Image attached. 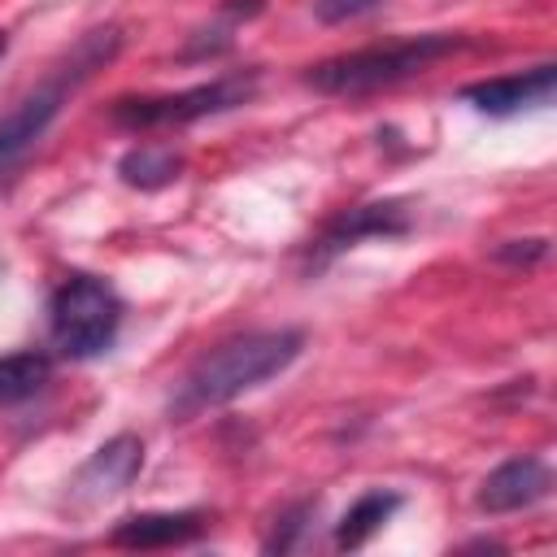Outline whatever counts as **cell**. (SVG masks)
<instances>
[{
  "mask_svg": "<svg viewBox=\"0 0 557 557\" xmlns=\"http://www.w3.org/2000/svg\"><path fill=\"white\" fill-rule=\"evenodd\" d=\"M4 52H9V35L0 30V57H4Z\"/></svg>",
  "mask_w": 557,
  "mask_h": 557,
  "instance_id": "obj_19",
  "label": "cell"
},
{
  "mask_svg": "<svg viewBox=\"0 0 557 557\" xmlns=\"http://www.w3.org/2000/svg\"><path fill=\"white\" fill-rule=\"evenodd\" d=\"M231 26H205V30H196L187 44H183V52H178V61H205V57H222V52H231Z\"/></svg>",
  "mask_w": 557,
  "mask_h": 557,
  "instance_id": "obj_16",
  "label": "cell"
},
{
  "mask_svg": "<svg viewBox=\"0 0 557 557\" xmlns=\"http://www.w3.org/2000/svg\"><path fill=\"white\" fill-rule=\"evenodd\" d=\"M261 9H265V0H222V13H226L231 22H239V17L248 22V17H257Z\"/></svg>",
  "mask_w": 557,
  "mask_h": 557,
  "instance_id": "obj_18",
  "label": "cell"
},
{
  "mask_svg": "<svg viewBox=\"0 0 557 557\" xmlns=\"http://www.w3.org/2000/svg\"><path fill=\"white\" fill-rule=\"evenodd\" d=\"M126 305L117 287L100 274H70L48 300V335L57 357L91 361L117 344Z\"/></svg>",
  "mask_w": 557,
  "mask_h": 557,
  "instance_id": "obj_4",
  "label": "cell"
},
{
  "mask_svg": "<svg viewBox=\"0 0 557 557\" xmlns=\"http://www.w3.org/2000/svg\"><path fill=\"white\" fill-rule=\"evenodd\" d=\"M400 505H405V496L392 492V487H370V492H361V496L344 509V518L335 522V548H339V553L361 548L383 522H392V513H396Z\"/></svg>",
  "mask_w": 557,
  "mask_h": 557,
  "instance_id": "obj_11",
  "label": "cell"
},
{
  "mask_svg": "<svg viewBox=\"0 0 557 557\" xmlns=\"http://www.w3.org/2000/svg\"><path fill=\"white\" fill-rule=\"evenodd\" d=\"M553 87H557V65L544 61V65L522 70V74H500V78L466 83V87H461V100L474 104V109L487 113V117H509V113H518V109L548 104V100H553Z\"/></svg>",
  "mask_w": 557,
  "mask_h": 557,
  "instance_id": "obj_9",
  "label": "cell"
},
{
  "mask_svg": "<svg viewBox=\"0 0 557 557\" xmlns=\"http://www.w3.org/2000/svg\"><path fill=\"white\" fill-rule=\"evenodd\" d=\"M553 492V470L544 457L535 453H522V457H509L500 461L474 492V505L483 513H518V509H531L540 505L544 496Z\"/></svg>",
  "mask_w": 557,
  "mask_h": 557,
  "instance_id": "obj_8",
  "label": "cell"
},
{
  "mask_svg": "<svg viewBox=\"0 0 557 557\" xmlns=\"http://www.w3.org/2000/svg\"><path fill=\"white\" fill-rule=\"evenodd\" d=\"M413 231V209L400 196L387 200H366L352 209H339L331 222H322V231L305 244V270L318 274L326 270L344 248L361 244V239H400Z\"/></svg>",
  "mask_w": 557,
  "mask_h": 557,
  "instance_id": "obj_6",
  "label": "cell"
},
{
  "mask_svg": "<svg viewBox=\"0 0 557 557\" xmlns=\"http://www.w3.org/2000/svg\"><path fill=\"white\" fill-rule=\"evenodd\" d=\"M209 518L200 509H152V513H126L113 522L109 544L113 548H178L200 540Z\"/></svg>",
  "mask_w": 557,
  "mask_h": 557,
  "instance_id": "obj_10",
  "label": "cell"
},
{
  "mask_svg": "<svg viewBox=\"0 0 557 557\" xmlns=\"http://www.w3.org/2000/svg\"><path fill=\"white\" fill-rule=\"evenodd\" d=\"M383 0H313V17L326 22V26H339V22H352L361 13H374Z\"/></svg>",
  "mask_w": 557,
  "mask_h": 557,
  "instance_id": "obj_17",
  "label": "cell"
},
{
  "mask_svg": "<svg viewBox=\"0 0 557 557\" xmlns=\"http://www.w3.org/2000/svg\"><path fill=\"white\" fill-rule=\"evenodd\" d=\"M52 379V357L48 352H9L0 357V405H17L26 396H35L44 383Z\"/></svg>",
  "mask_w": 557,
  "mask_h": 557,
  "instance_id": "obj_13",
  "label": "cell"
},
{
  "mask_svg": "<svg viewBox=\"0 0 557 557\" xmlns=\"http://www.w3.org/2000/svg\"><path fill=\"white\" fill-rule=\"evenodd\" d=\"M261 87V70H231L218 74L209 83L183 87V91H165V96H117L109 104V122L122 131H161V126H191L200 117H218L231 113L239 104H248Z\"/></svg>",
  "mask_w": 557,
  "mask_h": 557,
  "instance_id": "obj_5",
  "label": "cell"
},
{
  "mask_svg": "<svg viewBox=\"0 0 557 557\" xmlns=\"http://www.w3.org/2000/svg\"><path fill=\"white\" fill-rule=\"evenodd\" d=\"M548 235H527V239H505V244H496L492 248V261H500V265H518V270H531V265H540L544 257H548Z\"/></svg>",
  "mask_w": 557,
  "mask_h": 557,
  "instance_id": "obj_15",
  "label": "cell"
},
{
  "mask_svg": "<svg viewBox=\"0 0 557 557\" xmlns=\"http://www.w3.org/2000/svg\"><path fill=\"white\" fill-rule=\"evenodd\" d=\"M144 470V440L135 431H122L113 440H104L65 483V500L70 509H96L109 496L126 492Z\"/></svg>",
  "mask_w": 557,
  "mask_h": 557,
  "instance_id": "obj_7",
  "label": "cell"
},
{
  "mask_svg": "<svg viewBox=\"0 0 557 557\" xmlns=\"http://www.w3.org/2000/svg\"><path fill=\"white\" fill-rule=\"evenodd\" d=\"M122 52V26H91L87 35H78L61 61L48 65V74L26 87L4 113H0V191H9L17 183V174L26 170L30 152L44 144L48 126L61 117L65 100L96 74L104 70L113 57Z\"/></svg>",
  "mask_w": 557,
  "mask_h": 557,
  "instance_id": "obj_2",
  "label": "cell"
},
{
  "mask_svg": "<svg viewBox=\"0 0 557 557\" xmlns=\"http://www.w3.org/2000/svg\"><path fill=\"white\" fill-rule=\"evenodd\" d=\"M457 48H466V35L426 30V35H409L396 44H374V48L326 57V61L309 65L300 78H305V87H313L322 96H370V91H383L392 83L422 74L426 65H435L440 57H448Z\"/></svg>",
  "mask_w": 557,
  "mask_h": 557,
  "instance_id": "obj_3",
  "label": "cell"
},
{
  "mask_svg": "<svg viewBox=\"0 0 557 557\" xmlns=\"http://www.w3.org/2000/svg\"><path fill=\"white\" fill-rule=\"evenodd\" d=\"M305 352V331L300 326H265V331H244L218 348H209L170 392L165 418L170 422H191L209 409H222L239 400L244 392L278 379L296 357Z\"/></svg>",
  "mask_w": 557,
  "mask_h": 557,
  "instance_id": "obj_1",
  "label": "cell"
},
{
  "mask_svg": "<svg viewBox=\"0 0 557 557\" xmlns=\"http://www.w3.org/2000/svg\"><path fill=\"white\" fill-rule=\"evenodd\" d=\"M178 174H183V157L161 144H139V148L122 152V161H117V178L139 191L170 187V183H178Z\"/></svg>",
  "mask_w": 557,
  "mask_h": 557,
  "instance_id": "obj_12",
  "label": "cell"
},
{
  "mask_svg": "<svg viewBox=\"0 0 557 557\" xmlns=\"http://www.w3.org/2000/svg\"><path fill=\"white\" fill-rule=\"evenodd\" d=\"M313 513H318V496H305V500H296V505H287L278 518H274V531L265 535V553H292L296 544H300V535L309 531V522H313Z\"/></svg>",
  "mask_w": 557,
  "mask_h": 557,
  "instance_id": "obj_14",
  "label": "cell"
}]
</instances>
